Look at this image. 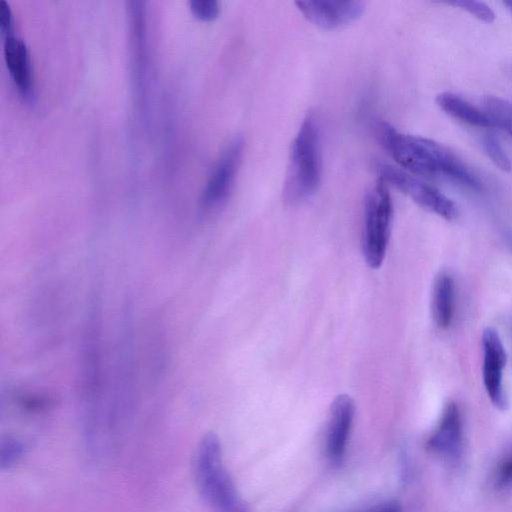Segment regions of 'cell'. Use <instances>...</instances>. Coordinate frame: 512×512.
<instances>
[{"label": "cell", "mask_w": 512, "mask_h": 512, "mask_svg": "<svg viewBox=\"0 0 512 512\" xmlns=\"http://www.w3.org/2000/svg\"><path fill=\"white\" fill-rule=\"evenodd\" d=\"M376 136L402 168L425 177L447 178L471 190L482 189L478 175L446 146L428 138L401 133L388 123L376 125Z\"/></svg>", "instance_id": "1"}, {"label": "cell", "mask_w": 512, "mask_h": 512, "mask_svg": "<svg viewBox=\"0 0 512 512\" xmlns=\"http://www.w3.org/2000/svg\"><path fill=\"white\" fill-rule=\"evenodd\" d=\"M322 172L320 125L310 113L291 144L289 162L283 186V199L295 205L311 198L320 185Z\"/></svg>", "instance_id": "2"}, {"label": "cell", "mask_w": 512, "mask_h": 512, "mask_svg": "<svg viewBox=\"0 0 512 512\" xmlns=\"http://www.w3.org/2000/svg\"><path fill=\"white\" fill-rule=\"evenodd\" d=\"M192 467L200 495L215 512H250L223 464L217 435L207 433L201 439Z\"/></svg>", "instance_id": "3"}, {"label": "cell", "mask_w": 512, "mask_h": 512, "mask_svg": "<svg viewBox=\"0 0 512 512\" xmlns=\"http://www.w3.org/2000/svg\"><path fill=\"white\" fill-rule=\"evenodd\" d=\"M393 215L392 198L379 179L366 193L364 202L363 254L367 264L379 268L386 255Z\"/></svg>", "instance_id": "4"}, {"label": "cell", "mask_w": 512, "mask_h": 512, "mask_svg": "<svg viewBox=\"0 0 512 512\" xmlns=\"http://www.w3.org/2000/svg\"><path fill=\"white\" fill-rule=\"evenodd\" d=\"M377 170L380 179L396 187L423 209L448 221L457 218L456 204L437 188L391 165L380 163Z\"/></svg>", "instance_id": "5"}, {"label": "cell", "mask_w": 512, "mask_h": 512, "mask_svg": "<svg viewBox=\"0 0 512 512\" xmlns=\"http://www.w3.org/2000/svg\"><path fill=\"white\" fill-rule=\"evenodd\" d=\"M244 143L235 138L217 160L202 192L201 205L214 209L225 203L233 188L243 156Z\"/></svg>", "instance_id": "6"}, {"label": "cell", "mask_w": 512, "mask_h": 512, "mask_svg": "<svg viewBox=\"0 0 512 512\" xmlns=\"http://www.w3.org/2000/svg\"><path fill=\"white\" fill-rule=\"evenodd\" d=\"M483 383L491 403L498 409L507 407L503 371L507 363L504 344L497 330L487 327L482 333Z\"/></svg>", "instance_id": "7"}, {"label": "cell", "mask_w": 512, "mask_h": 512, "mask_svg": "<svg viewBox=\"0 0 512 512\" xmlns=\"http://www.w3.org/2000/svg\"><path fill=\"white\" fill-rule=\"evenodd\" d=\"M304 17L323 29H336L361 17L365 10L362 1H298Z\"/></svg>", "instance_id": "8"}, {"label": "cell", "mask_w": 512, "mask_h": 512, "mask_svg": "<svg viewBox=\"0 0 512 512\" xmlns=\"http://www.w3.org/2000/svg\"><path fill=\"white\" fill-rule=\"evenodd\" d=\"M355 415V403L346 394L338 395L329 412L326 452L331 463L340 464L344 458Z\"/></svg>", "instance_id": "9"}, {"label": "cell", "mask_w": 512, "mask_h": 512, "mask_svg": "<svg viewBox=\"0 0 512 512\" xmlns=\"http://www.w3.org/2000/svg\"><path fill=\"white\" fill-rule=\"evenodd\" d=\"M463 426L458 406L446 405L440 421L427 441V447L434 453L447 458L458 457L462 448Z\"/></svg>", "instance_id": "10"}, {"label": "cell", "mask_w": 512, "mask_h": 512, "mask_svg": "<svg viewBox=\"0 0 512 512\" xmlns=\"http://www.w3.org/2000/svg\"><path fill=\"white\" fill-rule=\"evenodd\" d=\"M3 54L7 70L20 95L31 101L34 97V80L28 48L14 34L4 37Z\"/></svg>", "instance_id": "11"}, {"label": "cell", "mask_w": 512, "mask_h": 512, "mask_svg": "<svg viewBox=\"0 0 512 512\" xmlns=\"http://www.w3.org/2000/svg\"><path fill=\"white\" fill-rule=\"evenodd\" d=\"M436 103L445 113L468 125L479 128L494 127L492 120L485 111H481L456 94L442 92L437 95Z\"/></svg>", "instance_id": "12"}, {"label": "cell", "mask_w": 512, "mask_h": 512, "mask_svg": "<svg viewBox=\"0 0 512 512\" xmlns=\"http://www.w3.org/2000/svg\"><path fill=\"white\" fill-rule=\"evenodd\" d=\"M455 284L448 273L436 278L432 295V315L435 324L446 329L450 326L455 310Z\"/></svg>", "instance_id": "13"}, {"label": "cell", "mask_w": 512, "mask_h": 512, "mask_svg": "<svg viewBox=\"0 0 512 512\" xmlns=\"http://www.w3.org/2000/svg\"><path fill=\"white\" fill-rule=\"evenodd\" d=\"M484 108L494 126L500 127L512 139V103L498 96H486Z\"/></svg>", "instance_id": "14"}, {"label": "cell", "mask_w": 512, "mask_h": 512, "mask_svg": "<svg viewBox=\"0 0 512 512\" xmlns=\"http://www.w3.org/2000/svg\"><path fill=\"white\" fill-rule=\"evenodd\" d=\"M482 147L486 155L500 170L504 172L511 171V160L495 135L490 133L484 135L482 138Z\"/></svg>", "instance_id": "15"}, {"label": "cell", "mask_w": 512, "mask_h": 512, "mask_svg": "<svg viewBox=\"0 0 512 512\" xmlns=\"http://www.w3.org/2000/svg\"><path fill=\"white\" fill-rule=\"evenodd\" d=\"M447 4L459 7L485 23H491L495 19L493 10L483 2L460 0L447 2Z\"/></svg>", "instance_id": "16"}, {"label": "cell", "mask_w": 512, "mask_h": 512, "mask_svg": "<svg viewBox=\"0 0 512 512\" xmlns=\"http://www.w3.org/2000/svg\"><path fill=\"white\" fill-rule=\"evenodd\" d=\"M191 13L201 21H212L220 13V5L215 0H192L189 2Z\"/></svg>", "instance_id": "17"}, {"label": "cell", "mask_w": 512, "mask_h": 512, "mask_svg": "<svg viewBox=\"0 0 512 512\" xmlns=\"http://www.w3.org/2000/svg\"><path fill=\"white\" fill-rule=\"evenodd\" d=\"M0 32L3 37L14 32L12 11L4 0L0 1Z\"/></svg>", "instance_id": "18"}, {"label": "cell", "mask_w": 512, "mask_h": 512, "mask_svg": "<svg viewBox=\"0 0 512 512\" xmlns=\"http://www.w3.org/2000/svg\"><path fill=\"white\" fill-rule=\"evenodd\" d=\"M496 484L499 487H507L512 484V454L499 465L496 473Z\"/></svg>", "instance_id": "19"}, {"label": "cell", "mask_w": 512, "mask_h": 512, "mask_svg": "<svg viewBox=\"0 0 512 512\" xmlns=\"http://www.w3.org/2000/svg\"><path fill=\"white\" fill-rule=\"evenodd\" d=\"M7 447L3 446L2 450H7V453H2V463L7 459L5 463L9 465L14 461L21 453V446L15 441H8ZM5 463L3 465H5Z\"/></svg>", "instance_id": "20"}, {"label": "cell", "mask_w": 512, "mask_h": 512, "mask_svg": "<svg viewBox=\"0 0 512 512\" xmlns=\"http://www.w3.org/2000/svg\"><path fill=\"white\" fill-rule=\"evenodd\" d=\"M365 512H401L400 505L395 501H387L377 504Z\"/></svg>", "instance_id": "21"}, {"label": "cell", "mask_w": 512, "mask_h": 512, "mask_svg": "<svg viewBox=\"0 0 512 512\" xmlns=\"http://www.w3.org/2000/svg\"><path fill=\"white\" fill-rule=\"evenodd\" d=\"M504 4L508 7L510 12L512 13V1H506V2H504Z\"/></svg>", "instance_id": "22"}]
</instances>
